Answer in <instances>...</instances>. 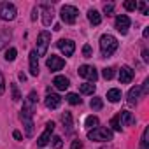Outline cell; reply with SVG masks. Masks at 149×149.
I'll return each mask as SVG.
<instances>
[{
    "label": "cell",
    "instance_id": "22",
    "mask_svg": "<svg viewBox=\"0 0 149 149\" xmlns=\"http://www.w3.org/2000/svg\"><path fill=\"white\" fill-rule=\"evenodd\" d=\"M61 121H63L67 132H72V114L70 112H63L61 114Z\"/></svg>",
    "mask_w": 149,
    "mask_h": 149
},
{
    "label": "cell",
    "instance_id": "27",
    "mask_svg": "<svg viewBox=\"0 0 149 149\" xmlns=\"http://www.w3.org/2000/svg\"><path fill=\"white\" fill-rule=\"evenodd\" d=\"M111 126H112L116 132H121V128H123V126H121V121H119V114H118V116H114V118L111 119Z\"/></svg>",
    "mask_w": 149,
    "mask_h": 149
},
{
    "label": "cell",
    "instance_id": "28",
    "mask_svg": "<svg viewBox=\"0 0 149 149\" xmlns=\"http://www.w3.org/2000/svg\"><path fill=\"white\" fill-rule=\"evenodd\" d=\"M90 105H91V109H93V111H100V109L104 107V102H102V98H93Z\"/></svg>",
    "mask_w": 149,
    "mask_h": 149
},
{
    "label": "cell",
    "instance_id": "37",
    "mask_svg": "<svg viewBox=\"0 0 149 149\" xmlns=\"http://www.w3.org/2000/svg\"><path fill=\"white\" fill-rule=\"evenodd\" d=\"M53 142H54V149H60L61 147V139L60 137H53Z\"/></svg>",
    "mask_w": 149,
    "mask_h": 149
},
{
    "label": "cell",
    "instance_id": "32",
    "mask_svg": "<svg viewBox=\"0 0 149 149\" xmlns=\"http://www.w3.org/2000/svg\"><path fill=\"white\" fill-rule=\"evenodd\" d=\"M4 91H6V79H4V74L0 72V97L4 95Z\"/></svg>",
    "mask_w": 149,
    "mask_h": 149
},
{
    "label": "cell",
    "instance_id": "20",
    "mask_svg": "<svg viewBox=\"0 0 149 149\" xmlns=\"http://www.w3.org/2000/svg\"><path fill=\"white\" fill-rule=\"evenodd\" d=\"M107 98H109L111 102H114V104H116V102H119V100H121V91H119L118 88H112V90H109V91H107Z\"/></svg>",
    "mask_w": 149,
    "mask_h": 149
},
{
    "label": "cell",
    "instance_id": "21",
    "mask_svg": "<svg viewBox=\"0 0 149 149\" xmlns=\"http://www.w3.org/2000/svg\"><path fill=\"white\" fill-rule=\"evenodd\" d=\"M81 93L83 95H93L95 93V84L93 83H84V84H81Z\"/></svg>",
    "mask_w": 149,
    "mask_h": 149
},
{
    "label": "cell",
    "instance_id": "9",
    "mask_svg": "<svg viewBox=\"0 0 149 149\" xmlns=\"http://www.w3.org/2000/svg\"><path fill=\"white\" fill-rule=\"evenodd\" d=\"M53 130H54V123H53V121H47V123H46V132L37 139V146H40V147L47 146L49 140H51V133H53Z\"/></svg>",
    "mask_w": 149,
    "mask_h": 149
},
{
    "label": "cell",
    "instance_id": "4",
    "mask_svg": "<svg viewBox=\"0 0 149 149\" xmlns=\"http://www.w3.org/2000/svg\"><path fill=\"white\" fill-rule=\"evenodd\" d=\"M18 11H16V6L11 4V2H2L0 4V19L4 21H13L16 18Z\"/></svg>",
    "mask_w": 149,
    "mask_h": 149
},
{
    "label": "cell",
    "instance_id": "42",
    "mask_svg": "<svg viewBox=\"0 0 149 149\" xmlns=\"http://www.w3.org/2000/svg\"><path fill=\"white\" fill-rule=\"evenodd\" d=\"M142 35H144V39H147V37H149V28H146V30H144V33H142Z\"/></svg>",
    "mask_w": 149,
    "mask_h": 149
},
{
    "label": "cell",
    "instance_id": "24",
    "mask_svg": "<svg viewBox=\"0 0 149 149\" xmlns=\"http://www.w3.org/2000/svg\"><path fill=\"white\" fill-rule=\"evenodd\" d=\"M67 102L72 104V105H77V104H81V98H79V95H76V93H68V95H67Z\"/></svg>",
    "mask_w": 149,
    "mask_h": 149
},
{
    "label": "cell",
    "instance_id": "43",
    "mask_svg": "<svg viewBox=\"0 0 149 149\" xmlns=\"http://www.w3.org/2000/svg\"><path fill=\"white\" fill-rule=\"evenodd\" d=\"M19 79H21V81H26V76H25V74H23V72L19 74Z\"/></svg>",
    "mask_w": 149,
    "mask_h": 149
},
{
    "label": "cell",
    "instance_id": "33",
    "mask_svg": "<svg viewBox=\"0 0 149 149\" xmlns=\"http://www.w3.org/2000/svg\"><path fill=\"white\" fill-rule=\"evenodd\" d=\"M83 54H84V58H90V56H91V47H90L88 44L83 47Z\"/></svg>",
    "mask_w": 149,
    "mask_h": 149
},
{
    "label": "cell",
    "instance_id": "15",
    "mask_svg": "<svg viewBox=\"0 0 149 149\" xmlns=\"http://www.w3.org/2000/svg\"><path fill=\"white\" fill-rule=\"evenodd\" d=\"M28 58H30V74L32 76H39V56H37V53L32 51Z\"/></svg>",
    "mask_w": 149,
    "mask_h": 149
},
{
    "label": "cell",
    "instance_id": "5",
    "mask_svg": "<svg viewBox=\"0 0 149 149\" xmlns=\"http://www.w3.org/2000/svg\"><path fill=\"white\" fill-rule=\"evenodd\" d=\"M88 139L90 140H111L112 139V132L109 128L97 126V128H93V130L88 132Z\"/></svg>",
    "mask_w": 149,
    "mask_h": 149
},
{
    "label": "cell",
    "instance_id": "26",
    "mask_svg": "<svg viewBox=\"0 0 149 149\" xmlns=\"http://www.w3.org/2000/svg\"><path fill=\"white\" fill-rule=\"evenodd\" d=\"M114 70H116L114 67H107V68H104V72H102V74H104V77H105L107 81H111V79L114 77V74H116Z\"/></svg>",
    "mask_w": 149,
    "mask_h": 149
},
{
    "label": "cell",
    "instance_id": "41",
    "mask_svg": "<svg viewBox=\"0 0 149 149\" xmlns=\"http://www.w3.org/2000/svg\"><path fill=\"white\" fill-rule=\"evenodd\" d=\"M13 135H14V139H18V140H19V139H21V133H19V132H18V130H16V132H14V133H13Z\"/></svg>",
    "mask_w": 149,
    "mask_h": 149
},
{
    "label": "cell",
    "instance_id": "3",
    "mask_svg": "<svg viewBox=\"0 0 149 149\" xmlns=\"http://www.w3.org/2000/svg\"><path fill=\"white\" fill-rule=\"evenodd\" d=\"M49 42H51V33L47 30H42L37 37V56H44L47 53V47H49Z\"/></svg>",
    "mask_w": 149,
    "mask_h": 149
},
{
    "label": "cell",
    "instance_id": "40",
    "mask_svg": "<svg viewBox=\"0 0 149 149\" xmlns=\"http://www.w3.org/2000/svg\"><path fill=\"white\" fill-rule=\"evenodd\" d=\"M37 13H39V11H37V7H35L33 13H32V19H37Z\"/></svg>",
    "mask_w": 149,
    "mask_h": 149
},
{
    "label": "cell",
    "instance_id": "14",
    "mask_svg": "<svg viewBox=\"0 0 149 149\" xmlns=\"http://www.w3.org/2000/svg\"><path fill=\"white\" fill-rule=\"evenodd\" d=\"M40 9H42V23H44L46 26H49V25L53 23V18H54L53 7H49V6H40Z\"/></svg>",
    "mask_w": 149,
    "mask_h": 149
},
{
    "label": "cell",
    "instance_id": "31",
    "mask_svg": "<svg viewBox=\"0 0 149 149\" xmlns=\"http://www.w3.org/2000/svg\"><path fill=\"white\" fill-rule=\"evenodd\" d=\"M125 9L126 11H135L137 9V2H135V0H126V2H125Z\"/></svg>",
    "mask_w": 149,
    "mask_h": 149
},
{
    "label": "cell",
    "instance_id": "36",
    "mask_svg": "<svg viewBox=\"0 0 149 149\" xmlns=\"http://www.w3.org/2000/svg\"><path fill=\"white\" fill-rule=\"evenodd\" d=\"M112 11H114V6H112V4H105L104 13H105V14H112Z\"/></svg>",
    "mask_w": 149,
    "mask_h": 149
},
{
    "label": "cell",
    "instance_id": "34",
    "mask_svg": "<svg viewBox=\"0 0 149 149\" xmlns=\"http://www.w3.org/2000/svg\"><path fill=\"white\" fill-rule=\"evenodd\" d=\"M140 90H142V95H147V90H149V79L144 81V84L140 86Z\"/></svg>",
    "mask_w": 149,
    "mask_h": 149
},
{
    "label": "cell",
    "instance_id": "6",
    "mask_svg": "<svg viewBox=\"0 0 149 149\" xmlns=\"http://www.w3.org/2000/svg\"><path fill=\"white\" fill-rule=\"evenodd\" d=\"M60 14H61V19L67 25H74V23H76V19H77V16H79V11L74 7V6H63Z\"/></svg>",
    "mask_w": 149,
    "mask_h": 149
},
{
    "label": "cell",
    "instance_id": "10",
    "mask_svg": "<svg viewBox=\"0 0 149 149\" xmlns=\"http://www.w3.org/2000/svg\"><path fill=\"white\" fill-rule=\"evenodd\" d=\"M46 65H47V68H49L51 72H56V70H61V68L65 67V60L60 58V56H56V54H51V56L47 58Z\"/></svg>",
    "mask_w": 149,
    "mask_h": 149
},
{
    "label": "cell",
    "instance_id": "30",
    "mask_svg": "<svg viewBox=\"0 0 149 149\" xmlns=\"http://www.w3.org/2000/svg\"><path fill=\"white\" fill-rule=\"evenodd\" d=\"M11 91H13V100H14V102H18V100L21 98V95H19V90H18V86H16V84H11Z\"/></svg>",
    "mask_w": 149,
    "mask_h": 149
},
{
    "label": "cell",
    "instance_id": "2",
    "mask_svg": "<svg viewBox=\"0 0 149 149\" xmlns=\"http://www.w3.org/2000/svg\"><path fill=\"white\" fill-rule=\"evenodd\" d=\"M118 46H119V42H118V39L114 35L105 33V35L100 37V51H102L104 56H111L118 49Z\"/></svg>",
    "mask_w": 149,
    "mask_h": 149
},
{
    "label": "cell",
    "instance_id": "23",
    "mask_svg": "<svg viewBox=\"0 0 149 149\" xmlns=\"http://www.w3.org/2000/svg\"><path fill=\"white\" fill-rule=\"evenodd\" d=\"M140 149H149V128H144V132H142Z\"/></svg>",
    "mask_w": 149,
    "mask_h": 149
},
{
    "label": "cell",
    "instance_id": "29",
    "mask_svg": "<svg viewBox=\"0 0 149 149\" xmlns=\"http://www.w3.org/2000/svg\"><path fill=\"white\" fill-rule=\"evenodd\" d=\"M16 54H18V51H16L14 47H11V49H7V53H6V60H7V61H14V60H16Z\"/></svg>",
    "mask_w": 149,
    "mask_h": 149
},
{
    "label": "cell",
    "instance_id": "16",
    "mask_svg": "<svg viewBox=\"0 0 149 149\" xmlns=\"http://www.w3.org/2000/svg\"><path fill=\"white\" fill-rule=\"evenodd\" d=\"M53 84L56 86V90H61V91H65V90L70 86V81H68L65 76H56V77L53 79Z\"/></svg>",
    "mask_w": 149,
    "mask_h": 149
},
{
    "label": "cell",
    "instance_id": "11",
    "mask_svg": "<svg viewBox=\"0 0 149 149\" xmlns=\"http://www.w3.org/2000/svg\"><path fill=\"white\" fill-rule=\"evenodd\" d=\"M128 28H130V18H128L126 14L118 16V18H116V30L125 35V33L128 32Z\"/></svg>",
    "mask_w": 149,
    "mask_h": 149
},
{
    "label": "cell",
    "instance_id": "1",
    "mask_svg": "<svg viewBox=\"0 0 149 149\" xmlns=\"http://www.w3.org/2000/svg\"><path fill=\"white\" fill-rule=\"evenodd\" d=\"M35 107H37V93L32 91L26 100L23 102V109H21V114H19V119L25 126V135L26 137H32L33 135V112H35Z\"/></svg>",
    "mask_w": 149,
    "mask_h": 149
},
{
    "label": "cell",
    "instance_id": "38",
    "mask_svg": "<svg viewBox=\"0 0 149 149\" xmlns=\"http://www.w3.org/2000/svg\"><path fill=\"white\" fill-rule=\"evenodd\" d=\"M81 147H83V142H81V140H74L70 149H81Z\"/></svg>",
    "mask_w": 149,
    "mask_h": 149
},
{
    "label": "cell",
    "instance_id": "12",
    "mask_svg": "<svg viewBox=\"0 0 149 149\" xmlns=\"http://www.w3.org/2000/svg\"><path fill=\"white\" fill-rule=\"evenodd\" d=\"M44 104L47 109H58L60 104H61V97L56 95V93H47L46 98H44Z\"/></svg>",
    "mask_w": 149,
    "mask_h": 149
},
{
    "label": "cell",
    "instance_id": "35",
    "mask_svg": "<svg viewBox=\"0 0 149 149\" xmlns=\"http://www.w3.org/2000/svg\"><path fill=\"white\" fill-rule=\"evenodd\" d=\"M137 9H140L144 14H147V4H146V2H140V4H137Z\"/></svg>",
    "mask_w": 149,
    "mask_h": 149
},
{
    "label": "cell",
    "instance_id": "39",
    "mask_svg": "<svg viewBox=\"0 0 149 149\" xmlns=\"http://www.w3.org/2000/svg\"><path fill=\"white\" fill-rule=\"evenodd\" d=\"M142 56H144V60H146V61H149V53H147V49H144V51H142Z\"/></svg>",
    "mask_w": 149,
    "mask_h": 149
},
{
    "label": "cell",
    "instance_id": "13",
    "mask_svg": "<svg viewBox=\"0 0 149 149\" xmlns=\"http://www.w3.org/2000/svg\"><path fill=\"white\" fill-rule=\"evenodd\" d=\"M133 76H135V72L130 68V67H121V70H119V81L123 83V84H128V83H132V79H133Z\"/></svg>",
    "mask_w": 149,
    "mask_h": 149
},
{
    "label": "cell",
    "instance_id": "7",
    "mask_svg": "<svg viewBox=\"0 0 149 149\" xmlns=\"http://www.w3.org/2000/svg\"><path fill=\"white\" fill-rule=\"evenodd\" d=\"M79 76L88 79L90 83H95L98 79V74H97V68L91 67V65H81L79 67Z\"/></svg>",
    "mask_w": 149,
    "mask_h": 149
},
{
    "label": "cell",
    "instance_id": "18",
    "mask_svg": "<svg viewBox=\"0 0 149 149\" xmlns=\"http://www.w3.org/2000/svg\"><path fill=\"white\" fill-rule=\"evenodd\" d=\"M119 121H121V126H130V125L135 123V118L132 116V112L121 111V112H119Z\"/></svg>",
    "mask_w": 149,
    "mask_h": 149
},
{
    "label": "cell",
    "instance_id": "25",
    "mask_svg": "<svg viewBox=\"0 0 149 149\" xmlns=\"http://www.w3.org/2000/svg\"><path fill=\"white\" fill-rule=\"evenodd\" d=\"M86 126L88 128H97L98 126V118L97 116H88L86 118Z\"/></svg>",
    "mask_w": 149,
    "mask_h": 149
},
{
    "label": "cell",
    "instance_id": "17",
    "mask_svg": "<svg viewBox=\"0 0 149 149\" xmlns=\"http://www.w3.org/2000/svg\"><path fill=\"white\" fill-rule=\"evenodd\" d=\"M140 95H142V90H140V86H135V88H132V90L128 91V104H130V105H135V104L139 102Z\"/></svg>",
    "mask_w": 149,
    "mask_h": 149
},
{
    "label": "cell",
    "instance_id": "19",
    "mask_svg": "<svg viewBox=\"0 0 149 149\" xmlns=\"http://www.w3.org/2000/svg\"><path fill=\"white\" fill-rule=\"evenodd\" d=\"M88 19H90V23L91 25H100V21H102V14L98 13V11H95V9H90L88 11Z\"/></svg>",
    "mask_w": 149,
    "mask_h": 149
},
{
    "label": "cell",
    "instance_id": "8",
    "mask_svg": "<svg viewBox=\"0 0 149 149\" xmlns=\"http://www.w3.org/2000/svg\"><path fill=\"white\" fill-rule=\"evenodd\" d=\"M56 46L60 47V51L65 54V56H72L74 51H76V44H74V40H68V39H60L56 42Z\"/></svg>",
    "mask_w": 149,
    "mask_h": 149
}]
</instances>
